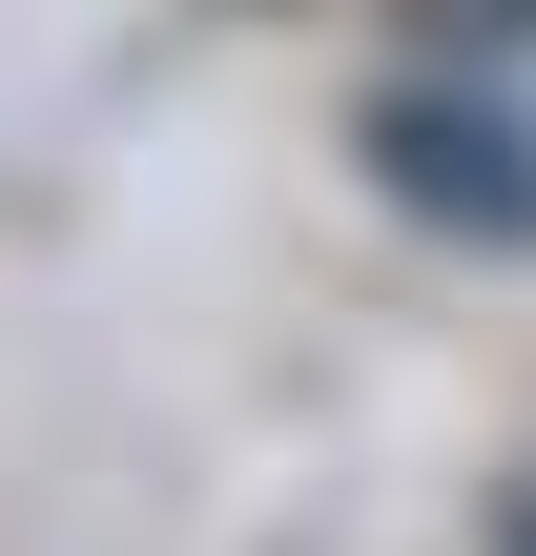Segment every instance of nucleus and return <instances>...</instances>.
<instances>
[{"instance_id":"obj_1","label":"nucleus","mask_w":536,"mask_h":556,"mask_svg":"<svg viewBox=\"0 0 536 556\" xmlns=\"http://www.w3.org/2000/svg\"><path fill=\"white\" fill-rule=\"evenodd\" d=\"M372 165H392L413 227L536 248V124H516V103H434V83H392V103H372Z\"/></svg>"}]
</instances>
